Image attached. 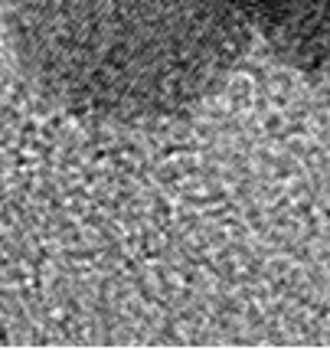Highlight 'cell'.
<instances>
[{"instance_id":"obj_1","label":"cell","mask_w":330,"mask_h":350,"mask_svg":"<svg viewBox=\"0 0 330 350\" xmlns=\"http://www.w3.org/2000/svg\"><path fill=\"white\" fill-rule=\"evenodd\" d=\"M4 36L39 98L105 125L190 115L252 43L229 0H4Z\"/></svg>"},{"instance_id":"obj_2","label":"cell","mask_w":330,"mask_h":350,"mask_svg":"<svg viewBox=\"0 0 330 350\" xmlns=\"http://www.w3.org/2000/svg\"><path fill=\"white\" fill-rule=\"evenodd\" d=\"M252 39L298 75L330 85V0H229Z\"/></svg>"}]
</instances>
